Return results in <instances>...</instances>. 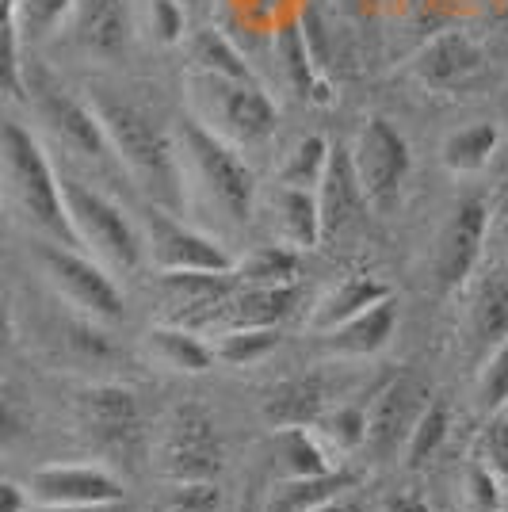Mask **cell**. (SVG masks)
I'll return each mask as SVG.
<instances>
[{
	"instance_id": "cell-1",
	"label": "cell",
	"mask_w": 508,
	"mask_h": 512,
	"mask_svg": "<svg viewBox=\"0 0 508 512\" xmlns=\"http://www.w3.org/2000/svg\"><path fill=\"white\" fill-rule=\"evenodd\" d=\"M88 104L104 127L111 157L130 172V180L146 192L149 203L172 214L188 211L180 153H176V138L169 130L161 127L146 107H138L119 92H107V88H92Z\"/></svg>"
},
{
	"instance_id": "cell-2",
	"label": "cell",
	"mask_w": 508,
	"mask_h": 512,
	"mask_svg": "<svg viewBox=\"0 0 508 512\" xmlns=\"http://www.w3.org/2000/svg\"><path fill=\"white\" fill-rule=\"evenodd\" d=\"M172 138L180 153L188 207L191 195H199L214 214H222L233 226H245L256 207V176L245 165L241 150L222 134H214L207 123H199L195 115H184L172 130Z\"/></svg>"
},
{
	"instance_id": "cell-3",
	"label": "cell",
	"mask_w": 508,
	"mask_h": 512,
	"mask_svg": "<svg viewBox=\"0 0 508 512\" xmlns=\"http://www.w3.org/2000/svg\"><path fill=\"white\" fill-rule=\"evenodd\" d=\"M0 192L16 207L23 222L46 241L73 245L77 237L62 203V180L46 146L20 123H0Z\"/></svg>"
},
{
	"instance_id": "cell-4",
	"label": "cell",
	"mask_w": 508,
	"mask_h": 512,
	"mask_svg": "<svg viewBox=\"0 0 508 512\" xmlns=\"http://www.w3.org/2000/svg\"><path fill=\"white\" fill-rule=\"evenodd\" d=\"M58 180H62V203L77 245H85L107 272H134L146 260V249H142V234L134 230L130 214L111 195L96 192L77 176L58 172Z\"/></svg>"
},
{
	"instance_id": "cell-5",
	"label": "cell",
	"mask_w": 508,
	"mask_h": 512,
	"mask_svg": "<svg viewBox=\"0 0 508 512\" xmlns=\"http://www.w3.org/2000/svg\"><path fill=\"white\" fill-rule=\"evenodd\" d=\"M73 409V425L81 432L88 448L104 455L107 463L130 467L142 451V406L134 398V390L123 383H85L73 390L69 398Z\"/></svg>"
},
{
	"instance_id": "cell-6",
	"label": "cell",
	"mask_w": 508,
	"mask_h": 512,
	"mask_svg": "<svg viewBox=\"0 0 508 512\" xmlns=\"http://www.w3.org/2000/svg\"><path fill=\"white\" fill-rule=\"evenodd\" d=\"M31 256H35L43 279L58 291V299L73 314L100 321V325H119L127 318V299L96 256L77 253L73 245H58V241H46V237L35 241Z\"/></svg>"
},
{
	"instance_id": "cell-7",
	"label": "cell",
	"mask_w": 508,
	"mask_h": 512,
	"mask_svg": "<svg viewBox=\"0 0 508 512\" xmlns=\"http://www.w3.org/2000/svg\"><path fill=\"white\" fill-rule=\"evenodd\" d=\"M191 88L199 100L195 119L207 123L214 134H222L226 142H233L237 150L276 134L279 107L260 81H218V77L191 73Z\"/></svg>"
},
{
	"instance_id": "cell-8",
	"label": "cell",
	"mask_w": 508,
	"mask_h": 512,
	"mask_svg": "<svg viewBox=\"0 0 508 512\" xmlns=\"http://www.w3.org/2000/svg\"><path fill=\"white\" fill-rule=\"evenodd\" d=\"M23 100H31L43 127L54 134L62 150L85 161H107L111 146L88 100H77L46 65H23Z\"/></svg>"
},
{
	"instance_id": "cell-9",
	"label": "cell",
	"mask_w": 508,
	"mask_h": 512,
	"mask_svg": "<svg viewBox=\"0 0 508 512\" xmlns=\"http://www.w3.org/2000/svg\"><path fill=\"white\" fill-rule=\"evenodd\" d=\"M153 463L172 486L176 482H214V474L222 470V440H218L211 413L191 406V402L172 409L161 428Z\"/></svg>"
},
{
	"instance_id": "cell-10",
	"label": "cell",
	"mask_w": 508,
	"mask_h": 512,
	"mask_svg": "<svg viewBox=\"0 0 508 512\" xmlns=\"http://www.w3.org/2000/svg\"><path fill=\"white\" fill-rule=\"evenodd\" d=\"M352 165H356V180H360L367 207L371 211H394L402 199L405 176L413 169V153L405 134L390 119L371 115L360 127L356 142L348 146Z\"/></svg>"
},
{
	"instance_id": "cell-11",
	"label": "cell",
	"mask_w": 508,
	"mask_h": 512,
	"mask_svg": "<svg viewBox=\"0 0 508 512\" xmlns=\"http://www.w3.org/2000/svg\"><path fill=\"white\" fill-rule=\"evenodd\" d=\"M146 260L157 272H233L230 253L222 241L184 222V214L146 207V234H142Z\"/></svg>"
},
{
	"instance_id": "cell-12",
	"label": "cell",
	"mask_w": 508,
	"mask_h": 512,
	"mask_svg": "<svg viewBox=\"0 0 508 512\" xmlns=\"http://www.w3.org/2000/svg\"><path fill=\"white\" fill-rule=\"evenodd\" d=\"M489 234V207L486 199L466 195L455 203V211L447 214L444 230L436 237L432 249V276L440 291H459L470 283L478 260H482V245Z\"/></svg>"
},
{
	"instance_id": "cell-13",
	"label": "cell",
	"mask_w": 508,
	"mask_h": 512,
	"mask_svg": "<svg viewBox=\"0 0 508 512\" xmlns=\"http://www.w3.org/2000/svg\"><path fill=\"white\" fill-rule=\"evenodd\" d=\"M62 35L92 62H123L134 43V8L130 0H73Z\"/></svg>"
},
{
	"instance_id": "cell-14",
	"label": "cell",
	"mask_w": 508,
	"mask_h": 512,
	"mask_svg": "<svg viewBox=\"0 0 508 512\" xmlns=\"http://www.w3.org/2000/svg\"><path fill=\"white\" fill-rule=\"evenodd\" d=\"M405 73L428 92H463L486 73V54L466 31L447 27L405 62Z\"/></svg>"
},
{
	"instance_id": "cell-15",
	"label": "cell",
	"mask_w": 508,
	"mask_h": 512,
	"mask_svg": "<svg viewBox=\"0 0 508 512\" xmlns=\"http://www.w3.org/2000/svg\"><path fill=\"white\" fill-rule=\"evenodd\" d=\"M35 505H123V478L104 463H50L27 478Z\"/></svg>"
},
{
	"instance_id": "cell-16",
	"label": "cell",
	"mask_w": 508,
	"mask_h": 512,
	"mask_svg": "<svg viewBox=\"0 0 508 512\" xmlns=\"http://www.w3.org/2000/svg\"><path fill=\"white\" fill-rule=\"evenodd\" d=\"M424 406H428V394H424V386L417 379H409V375L390 379L375 394V402L363 409L367 413V440H363V448L371 451L375 459L402 455L405 440H409V432H413Z\"/></svg>"
},
{
	"instance_id": "cell-17",
	"label": "cell",
	"mask_w": 508,
	"mask_h": 512,
	"mask_svg": "<svg viewBox=\"0 0 508 512\" xmlns=\"http://www.w3.org/2000/svg\"><path fill=\"white\" fill-rule=\"evenodd\" d=\"M318 211H321V237H337L344 230H352L367 207V195H363L360 180H356V165H352V153L348 146L329 150V169L318 184Z\"/></svg>"
},
{
	"instance_id": "cell-18",
	"label": "cell",
	"mask_w": 508,
	"mask_h": 512,
	"mask_svg": "<svg viewBox=\"0 0 508 512\" xmlns=\"http://www.w3.org/2000/svg\"><path fill=\"white\" fill-rule=\"evenodd\" d=\"M394 329H398V302L390 295V299L367 306L352 321L321 333V348L340 360H367V356H379L382 348L394 341Z\"/></svg>"
},
{
	"instance_id": "cell-19",
	"label": "cell",
	"mask_w": 508,
	"mask_h": 512,
	"mask_svg": "<svg viewBox=\"0 0 508 512\" xmlns=\"http://www.w3.org/2000/svg\"><path fill=\"white\" fill-rule=\"evenodd\" d=\"M272 211V226H276L279 241L287 249H318L321 245V211H318V192L306 188H287L276 184V192L268 199Z\"/></svg>"
},
{
	"instance_id": "cell-20",
	"label": "cell",
	"mask_w": 508,
	"mask_h": 512,
	"mask_svg": "<svg viewBox=\"0 0 508 512\" xmlns=\"http://www.w3.org/2000/svg\"><path fill=\"white\" fill-rule=\"evenodd\" d=\"M146 352L153 363L180 371V375H203L214 367L211 341L199 337V329H188L180 321H161L146 333Z\"/></svg>"
},
{
	"instance_id": "cell-21",
	"label": "cell",
	"mask_w": 508,
	"mask_h": 512,
	"mask_svg": "<svg viewBox=\"0 0 508 512\" xmlns=\"http://www.w3.org/2000/svg\"><path fill=\"white\" fill-rule=\"evenodd\" d=\"M466 337L478 348H497L508 341V276L486 272L474 283V295L466 306Z\"/></svg>"
},
{
	"instance_id": "cell-22",
	"label": "cell",
	"mask_w": 508,
	"mask_h": 512,
	"mask_svg": "<svg viewBox=\"0 0 508 512\" xmlns=\"http://www.w3.org/2000/svg\"><path fill=\"white\" fill-rule=\"evenodd\" d=\"M325 379L321 375H295V379H283L268 390L264 398V417L276 428L287 425H318V417L325 413Z\"/></svg>"
},
{
	"instance_id": "cell-23",
	"label": "cell",
	"mask_w": 508,
	"mask_h": 512,
	"mask_svg": "<svg viewBox=\"0 0 508 512\" xmlns=\"http://www.w3.org/2000/svg\"><path fill=\"white\" fill-rule=\"evenodd\" d=\"M276 54L283 73H287V81H291V88H295L302 100H310V104H333V88H329L325 73L314 62L298 20H287L276 31Z\"/></svg>"
},
{
	"instance_id": "cell-24",
	"label": "cell",
	"mask_w": 508,
	"mask_h": 512,
	"mask_svg": "<svg viewBox=\"0 0 508 512\" xmlns=\"http://www.w3.org/2000/svg\"><path fill=\"white\" fill-rule=\"evenodd\" d=\"M188 62H191V73H199V77H218V81H256V69L245 62V54L237 50L230 35L222 31V27H199V31H191L188 39Z\"/></svg>"
},
{
	"instance_id": "cell-25",
	"label": "cell",
	"mask_w": 508,
	"mask_h": 512,
	"mask_svg": "<svg viewBox=\"0 0 508 512\" xmlns=\"http://www.w3.org/2000/svg\"><path fill=\"white\" fill-rule=\"evenodd\" d=\"M390 299V287L375 276H348L340 279L333 291H325L321 302L314 306V314H310V329L314 333H329V329H337L344 321H352L356 314H363L367 306H375V302Z\"/></svg>"
},
{
	"instance_id": "cell-26",
	"label": "cell",
	"mask_w": 508,
	"mask_h": 512,
	"mask_svg": "<svg viewBox=\"0 0 508 512\" xmlns=\"http://www.w3.org/2000/svg\"><path fill=\"white\" fill-rule=\"evenodd\" d=\"M272 459H276L283 478H310V474L337 470L333 451L325 448V440L310 425L276 428L272 432Z\"/></svg>"
},
{
	"instance_id": "cell-27",
	"label": "cell",
	"mask_w": 508,
	"mask_h": 512,
	"mask_svg": "<svg viewBox=\"0 0 508 512\" xmlns=\"http://www.w3.org/2000/svg\"><path fill=\"white\" fill-rule=\"evenodd\" d=\"M352 490H356V474L340 467L325 470V474H310V478H279L264 501V512H310Z\"/></svg>"
},
{
	"instance_id": "cell-28",
	"label": "cell",
	"mask_w": 508,
	"mask_h": 512,
	"mask_svg": "<svg viewBox=\"0 0 508 512\" xmlns=\"http://www.w3.org/2000/svg\"><path fill=\"white\" fill-rule=\"evenodd\" d=\"M497 142H501V130L493 127V123H466V127H459L455 134L444 138L440 161L455 176H474V172H482L493 161Z\"/></svg>"
},
{
	"instance_id": "cell-29",
	"label": "cell",
	"mask_w": 508,
	"mask_h": 512,
	"mask_svg": "<svg viewBox=\"0 0 508 512\" xmlns=\"http://www.w3.org/2000/svg\"><path fill=\"white\" fill-rule=\"evenodd\" d=\"M214 363L253 367L279 348V325H230L214 333Z\"/></svg>"
},
{
	"instance_id": "cell-30",
	"label": "cell",
	"mask_w": 508,
	"mask_h": 512,
	"mask_svg": "<svg viewBox=\"0 0 508 512\" xmlns=\"http://www.w3.org/2000/svg\"><path fill=\"white\" fill-rule=\"evenodd\" d=\"M233 279L245 283V287H295V249H287V245H260L241 264H233Z\"/></svg>"
},
{
	"instance_id": "cell-31",
	"label": "cell",
	"mask_w": 508,
	"mask_h": 512,
	"mask_svg": "<svg viewBox=\"0 0 508 512\" xmlns=\"http://www.w3.org/2000/svg\"><path fill=\"white\" fill-rule=\"evenodd\" d=\"M329 150H333V142H329V138H321V134H306L295 150L283 157V165H279V184L318 192L321 176H325V169H329Z\"/></svg>"
},
{
	"instance_id": "cell-32",
	"label": "cell",
	"mask_w": 508,
	"mask_h": 512,
	"mask_svg": "<svg viewBox=\"0 0 508 512\" xmlns=\"http://www.w3.org/2000/svg\"><path fill=\"white\" fill-rule=\"evenodd\" d=\"M447 432H451V413H447L444 402L428 398V406L421 409V417H417V425H413V432H409V440H405L402 448L405 467H424L447 444Z\"/></svg>"
},
{
	"instance_id": "cell-33",
	"label": "cell",
	"mask_w": 508,
	"mask_h": 512,
	"mask_svg": "<svg viewBox=\"0 0 508 512\" xmlns=\"http://www.w3.org/2000/svg\"><path fill=\"white\" fill-rule=\"evenodd\" d=\"M0 92L23 100V35L16 0H0Z\"/></svg>"
},
{
	"instance_id": "cell-34",
	"label": "cell",
	"mask_w": 508,
	"mask_h": 512,
	"mask_svg": "<svg viewBox=\"0 0 508 512\" xmlns=\"http://www.w3.org/2000/svg\"><path fill=\"white\" fill-rule=\"evenodd\" d=\"M310 428L325 440V448L333 451V455H344V451L363 448V440H367V413L356 406L325 409L318 417V425Z\"/></svg>"
},
{
	"instance_id": "cell-35",
	"label": "cell",
	"mask_w": 508,
	"mask_h": 512,
	"mask_svg": "<svg viewBox=\"0 0 508 512\" xmlns=\"http://www.w3.org/2000/svg\"><path fill=\"white\" fill-rule=\"evenodd\" d=\"M73 0H16L23 43H46L50 35H62Z\"/></svg>"
},
{
	"instance_id": "cell-36",
	"label": "cell",
	"mask_w": 508,
	"mask_h": 512,
	"mask_svg": "<svg viewBox=\"0 0 508 512\" xmlns=\"http://www.w3.org/2000/svg\"><path fill=\"white\" fill-rule=\"evenodd\" d=\"M474 406L482 413H501L508 409V341L489 348V360L478 371V383H474Z\"/></svg>"
},
{
	"instance_id": "cell-37",
	"label": "cell",
	"mask_w": 508,
	"mask_h": 512,
	"mask_svg": "<svg viewBox=\"0 0 508 512\" xmlns=\"http://www.w3.org/2000/svg\"><path fill=\"white\" fill-rule=\"evenodd\" d=\"M31 425H35V417H31L27 394L16 390V386L0 383V451L20 448L23 440L31 436Z\"/></svg>"
},
{
	"instance_id": "cell-38",
	"label": "cell",
	"mask_w": 508,
	"mask_h": 512,
	"mask_svg": "<svg viewBox=\"0 0 508 512\" xmlns=\"http://www.w3.org/2000/svg\"><path fill=\"white\" fill-rule=\"evenodd\" d=\"M146 31L157 46H180L188 39V8L180 0H146Z\"/></svg>"
},
{
	"instance_id": "cell-39",
	"label": "cell",
	"mask_w": 508,
	"mask_h": 512,
	"mask_svg": "<svg viewBox=\"0 0 508 512\" xmlns=\"http://www.w3.org/2000/svg\"><path fill=\"white\" fill-rule=\"evenodd\" d=\"M478 463L493 470L501 478V486H508V409L489 413L482 440H478Z\"/></svg>"
},
{
	"instance_id": "cell-40",
	"label": "cell",
	"mask_w": 508,
	"mask_h": 512,
	"mask_svg": "<svg viewBox=\"0 0 508 512\" xmlns=\"http://www.w3.org/2000/svg\"><path fill=\"white\" fill-rule=\"evenodd\" d=\"M463 493H466L470 512H501V501H505V493H501V478H497L489 467H482L478 459L466 467Z\"/></svg>"
},
{
	"instance_id": "cell-41",
	"label": "cell",
	"mask_w": 508,
	"mask_h": 512,
	"mask_svg": "<svg viewBox=\"0 0 508 512\" xmlns=\"http://www.w3.org/2000/svg\"><path fill=\"white\" fill-rule=\"evenodd\" d=\"M214 509H218L214 482H176L169 512H214Z\"/></svg>"
},
{
	"instance_id": "cell-42",
	"label": "cell",
	"mask_w": 508,
	"mask_h": 512,
	"mask_svg": "<svg viewBox=\"0 0 508 512\" xmlns=\"http://www.w3.org/2000/svg\"><path fill=\"white\" fill-rule=\"evenodd\" d=\"M31 509V497H27V486L12 482L0 474V512H27Z\"/></svg>"
},
{
	"instance_id": "cell-43",
	"label": "cell",
	"mask_w": 508,
	"mask_h": 512,
	"mask_svg": "<svg viewBox=\"0 0 508 512\" xmlns=\"http://www.w3.org/2000/svg\"><path fill=\"white\" fill-rule=\"evenodd\" d=\"M12 337H16V314H12V295L0 279V348H8Z\"/></svg>"
},
{
	"instance_id": "cell-44",
	"label": "cell",
	"mask_w": 508,
	"mask_h": 512,
	"mask_svg": "<svg viewBox=\"0 0 508 512\" xmlns=\"http://www.w3.org/2000/svg\"><path fill=\"white\" fill-rule=\"evenodd\" d=\"M390 512H432V505L417 493H402V497L390 501Z\"/></svg>"
},
{
	"instance_id": "cell-45",
	"label": "cell",
	"mask_w": 508,
	"mask_h": 512,
	"mask_svg": "<svg viewBox=\"0 0 508 512\" xmlns=\"http://www.w3.org/2000/svg\"><path fill=\"white\" fill-rule=\"evenodd\" d=\"M27 512H123V505H39Z\"/></svg>"
},
{
	"instance_id": "cell-46",
	"label": "cell",
	"mask_w": 508,
	"mask_h": 512,
	"mask_svg": "<svg viewBox=\"0 0 508 512\" xmlns=\"http://www.w3.org/2000/svg\"><path fill=\"white\" fill-rule=\"evenodd\" d=\"M310 512H363V505L352 493H340V497H333V501H325V505H318V509Z\"/></svg>"
},
{
	"instance_id": "cell-47",
	"label": "cell",
	"mask_w": 508,
	"mask_h": 512,
	"mask_svg": "<svg viewBox=\"0 0 508 512\" xmlns=\"http://www.w3.org/2000/svg\"><path fill=\"white\" fill-rule=\"evenodd\" d=\"M340 4H344L348 12H367V8L375 4V0H340Z\"/></svg>"
},
{
	"instance_id": "cell-48",
	"label": "cell",
	"mask_w": 508,
	"mask_h": 512,
	"mask_svg": "<svg viewBox=\"0 0 508 512\" xmlns=\"http://www.w3.org/2000/svg\"><path fill=\"white\" fill-rule=\"evenodd\" d=\"M493 8H497V12L505 16V12H508V0H493Z\"/></svg>"
},
{
	"instance_id": "cell-49",
	"label": "cell",
	"mask_w": 508,
	"mask_h": 512,
	"mask_svg": "<svg viewBox=\"0 0 508 512\" xmlns=\"http://www.w3.org/2000/svg\"><path fill=\"white\" fill-rule=\"evenodd\" d=\"M180 4H184V8H191V4H207V0H180Z\"/></svg>"
},
{
	"instance_id": "cell-50",
	"label": "cell",
	"mask_w": 508,
	"mask_h": 512,
	"mask_svg": "<svg viewBox=\"0 0 508 512\" xmlns=\"http://www.w3.org/2000/svg\"><path fill=\"white\" fill-rule=\"evenodd\" d=\"M505 241H508V234H505Z\"/></svg>"
}]
</instances>
